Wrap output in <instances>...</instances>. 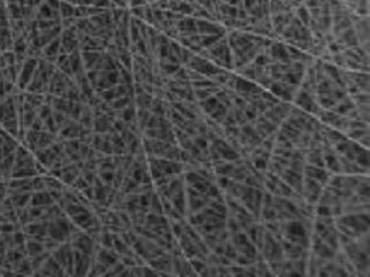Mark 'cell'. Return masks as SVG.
Returning <instances> with one entry per match:
<instances>
[{
    "label": "cell",
    "instance_id": "cell-1",
    "mask_svg": "<svg viewBox=\"0 0 370 277\" xmlns=\"http://www.w3.org/2000/svg\"><path fill=\"white\" fill-rule=\"evenodd\" d=\"M369 212L346 213L336 218V226L340 233H343L352 239L369 232Z\"/></svg>",
    "mask_w": 370,
    "mask_h": 277
},
{
    "label": "cell",
    "instance_id": "cell-2",
    "mask_svg": "<svg viewBox=\"0 0 370 277\" xmlns=\"http://www.w3.org/2000/svg\"><path fill=\"white\" fill-rule=\"evenodd\" d=\"M258 251L261 252L263 258L265 259V261L267 262L283 260V259H285V257H283L280 242L279 240H277L275 238V236H273L272 233H269L268 231H265L262 246Z\"/></svg>",
    "mask_w": 370,
    "mask_h": 277
},
{
    "label": "cell",
    "instance_id": "cell-3",
    "mask_svg": "<svg viewBox=\"0 0 370 277\" xmlns=\"http://www.w3.org/2000/svg\"><path fill=\"white\" fill-rule=\"evenodd\" d=\"M292 106H293V104L290 102L279 101L271 108H268L267 111H265L263 113V115L265 116L266 119L273 122V125L279 127L281 122L285 120L288 116H289V113L291 111Z\"/></svg>",
    "mask_w": 370,
    "mask_h": 277
},
{
    "label": "cell",
    "instance_id": "cell-4",
    "mask_svg": "<svg viewBox=\"0 0 370 277\" xmlns=\"http://www.w3.org/2000/svg\"><path fill=\"white\" fill-rule=\"evenodd\" d=\"M299 88L300 87H298V86L289 85L283 83L281 80H277L273 81L268 90L275 95V97L279 99L280 101L292 103V100H293L294 94L298 91Z\"/></svg>",
    "mask_w": 370,
    "mask_h": 277
},
{
    "label": "cell",
    "instance_id": "cell-5",
    "mask_svg": "<svg viewBox=\"0 0 370 277\" xmlns=\"http://www.w3.org/2000/svg\"><path fill=\"white\" fill-rule=\"evenodd\" d=\"M322 189L323 186L319 182H317V181L307 178V176H304L302 197L304 198L305 202L313 204V205H317L319 197H321V194L322 192Z\"/></svg>",
    "mask_w": 370,
    "mask_h": 277
},
{
    "label": "cell",
    "instance_id": "cell-6",
    "mask_svg": "<svg viewBox=\"0 0 370 277\" xmlns=\"http://www.w3.org/2000/svg\"><path fill=\"white\" fill-rule=\"evenodd\" d=\"M158 273V276H173L172 256L170 252L164 251L161 256L147 263Z\"/></svg>",
    "mask_w": 370,
    "mask_h": 277
},
{
    "label": "cell",
    "instance_id": "cell-7",
    "mask_svg": "<svg viewBox=\"0 0 370 277\" xmlns=\"http://www.w3.org/2000/svg\"><path fill=\"white\" fill-rule=\"evenodd\" d=\"M331 175H332L331 172H329L326 168L308 165V163L305 162L304 169H303V175L317 181V182L321 183L322 186H326L328 184Z\"/></svg>",
    "mask_w": 370,
    "mask_h": 277
},
{
    "label": "cell",
    "instance_id": "cell-8",
    "mask_svg": "<svg viewBox=\"0 0 370 277\" xmlns=\"http://www.w3.org/2000/svg\"><path fill=\"white\" fill-rule=\"evenodd\" d=\"M281 180L283 182H286L288 185H290L296 193L302 195L303 192V178L304 175L301 172L294 171L290 169L289 167L285 168V170L280 175Z\"/></svg>",
    "mask_w": 370,
    "mask_h": 277
},
{
    "label": "cell",
    "instance_id": "cell-9",
    "mask_svg": "<svg viewBox=\"0 0 370 277\" xmlns=\"http://www.w3.org/2000/svg\"><path fill=\"white\" fill-rule=\"evenodd\" d=\"M251 122L253 124L255 131H257L262 139L267 138L268 135H271L278 129V127L276 125H273V122H271L268 119H266L263 114L258 115L253 121Z\"/></svg>",
    "mask_w": 370,
    "mask_h": 277
},
{
    "label": "cell",
    "instance_id": "cell-10",
    "mask_svg": "<svg viewBox=\"0 0 370 277\" xmlns=\"http://www.w3.org/2000/svg\"><path fill=\"white\" fill-rule=\"evenodd\" d=\"M341 165V172L343 175H369V169L359 166L356 161L346 160L343 156L338 155Z\"/></svg>",
    "mask_w": 370,
    "mask_h": 277
},
{
    "label": "cell",
    "instance_id": "cell-11",
    "mask_svg": "<svg viewBox=\"0 0 370 277\" xmlns=\"http://www.w3.org/2000/svg\"><path fill=\"white\" fill-rule=\"evenodd\" d=\"M170 201L172 206L185 218L187 213V195L185 192V189L178 190L177 193L173 195Z\"/></svg>",
    "mask_w": 370,
    "mask_h": 277
},
{
    "label": "cell",
    "instance_id": "cell-12",
    "mask_svg": "<svg viewBox=\"0 0 370 277\" xmlns=\"http://www.w3.org/2000/svg\"><path fill=\"white\" fill-rule=\"evenodd\" d=\"M305 162L308 165L325 168L322 148H308V152L305 155Z\"/></svg>",
    "mask_w": 370,
    "mask_h": 277
},
{
    "label": "cell",
    "instance_id": "cell-13",
    "mask_svg": "<svg viewBox=\"0 0 370 277\" xmlns=\"http://www.w3.org/2000/svg\"><path fill=\"white\" fill-rule=\"evenodd\" d=\"M278 130H279L281 133L285 134L286 137L289 139L292 143H293V145L296 143V141L299 140L301 133H302V131L294 128V127L291 124H289L287 120H283L281 122L280 126L278 127Z\"/></svg>",
    "mask_w": 370,
    "mask_h": 277
},
{
    "label": "cell",
    "instance_id": "cell-14",
    "mask_svg": "<svg viewBox=\"0 0 370 277\" xmlns=\"http://www.w3.org/2000/svg\"><path fill=\"white\" fill-rule=\"evenodd\" d=\"M353 107H355L353 101H352L349 95H346V97L340 100V101L336 104L335 107L331 108V110L335 113H337L338 115L346 116V114H348Z\"/></svg>",
    "mask_w": 370,
    "mask_h": 277
},
{
    "label": "cell",
    "instance_id": "cell-15",
    "mask_svg": "<svg viewBox=\"0 0 370 277\" xmlns=\"http://www.w3.org/2000/svg\"><path fill=\"white\" fill-rule=\"evenodd\" d=\"M198 103H199L201 110L203 111L204 114L209 116L216 108L217 104H218V100L216 99L215 95H211L209 98L203 100V101H200Z\"/></svg>",
    "mask_w": 370,
    "mask_h": 277
},
{
    "label": "cell",
    "instance_id": "cell-16",
    "mask_svg": "<svg viewBox=\"0 0 370 277\" xmlns=\"http://www.w3.org/2000/svg\"><path fill=\"white\" fill-rule=\"evenodd\" d=\"M228 110H229V108L224 105L223 103L218 102L216 108L209 115V117H211L213 120H215L216 122H218V124L222 125L224 118H225L227 115Z\"/></svg>",
    "mask_w": 370,
    "mask_h": 277
},
{
    "label": "cell",
    "instance_id": "cell-17",
    "mask_svg": "<svg viewBox=\"0 0 370 277\" xmlns=\"http://www.w3.org/2000/svg\"><path fill=\"white\" fill-rule=\"evenodd\" d=\"M355 106L364 105V104H370V95L369 92H357L349 95Z\"/></svg>",
    "mask_w": 370,
    "mask_h": 277
},
{
    "label": "cell",
    "instance_id": "cell-18",
    "mask_svg": "<svg viewBox=\"0 0 370 277\" xmlns=\"http://www.w3.org/2000/svg\"><path fill=\"white\" fill-rule=\"evenodd\" d=\"M216 97V99L218 100V102L223 103L224 105L227 106L228 108H230L232 106V103H231V99L229 97V93L227 92V90L225 88H223L221 90H218V91L214 94Z\"/></svg>",
    "mask_w": 370,
    "mask_h": 277
},
{
    "label": "cell",
    "instance_id": "cell-19",
    "mask_svg": "<svg viewBox=\"0 0 370 277\" xmlns=\"http://www.w3.org/2000/svg\"><path fill=\"white\" fill-rule=\"evenodd\" d=\"M180 276H198V274H196L195 271L193 270V265H191L189 259H187L185 257L184 259H182Z\"/></svg>",
    "mask_w": 370,
    "mask_h": 277
},
{
    "label": "cell",
    "instance_id": "cell-20",
    "mask_svg": "<svg viewBox=\"0 0 370 277\" xmlns=\"http://www.w3.org/2000/svg\"><path fill=\"white\" fill-rule=\"evenodd\" d=\"M209 206L211 207L215 212L221 213V215H224V216H227L228 209H227L226 204L224 202H219V201H216V199H211V202L209 203Z\"/></svg>",
    "mask_w": 370,
    "mask_h": 277
},
{
    "label": "cell",
    "instance_id": "cell-21",
    "mask_svg": "<svg viewBox=\"0 0 370 277\" xmlns=\"http://www.w3.org/2000/svg\"><path fill=\"white\" fill-rule=\"evenodd\" d=\"M355 161L358 163L359 166H362L363 168H366V169H369V149H364L363 152H360L359 154L356 155Z\"/></svg>",
    "mask_w": 370,
    "mask_h": 277
},
{
    "label": "cell",
    "instance_id": "cell-22",
    "mask_svg": "<svg viewBox=\"0 0 370 277\" xmlns=\"http://www.w3.org/2000/svg\"><path fill=\"white\" fill-rule=\"evenodd\" d=\"M369 131H370V128H368V129H349L344 134L346 135V138L352 140V141H358L365 133L369 132Z\"/></svg>",
    "mask_w": 370,
    "mask_h": 277
},
{
    "label": "cell",
    "instance_id": "cell-23",
    "mask_svg": "<svg viewBox=\"0 0 370 277\" xmlns=\"http://www.w3.org/2000/svg\"><path fill=\"white\" fill-rule=\"evenodd\" d=\"M170 229L173 236L175 238H179L180 235L182 234V231H184V228H182V219L181 220H170Z\"/></svg>",
    "mask_w": 370,
    "mask_h": 277
},
{
    "label": "cell",
    "instance_id": "cell-24",
    "mask_svg": "<svg viewBox=\"0 0 370 277\" xmlns=\"http://www.w3.org/2000/svg\"><path fill=\"white\" fill-rule=\"evenodd\" d=\"M230 110L232 112V114H234L235 116V119H236V122L238 126H242L248 122V120H246V118L244 116V113L242 110H240V108H237L235 106H231Z\"/></svg>",
    "mask_w": 370,
    "mask_h": 277
},
{
    "label": "cell",
    "instance_id": "cell-25",
    "mask_svg": "<svg viewBox=\"0 0 370 277\" xmlns=\"http://www.w3.org/2000/svg\"><path fill=\"white\" fill-rule=\"evenodd\" d=\"M243 113H244V116H245L246 120L248 121H253L255 118L258 116V113L257 111V108H255L253 104H251V103H248V105H246L243 110Z\"/></svg>",
    "mask_w": 370,
    "mask_h": 277
},
{
    "label": "cell",
    "instance_id": "cell-26",
    "mask_svg": "<svg viewBox=\"0 0 370 277\" xmlns=\"http://www.w3.org/2000/svg\"><path fill=\"white\" fill-rule=\"evenodd\" d=\"M253 163V167L255 169H257L259 171H265L267 169V165L269 160H265L263 157H255L253 160H251Z\"/></svg>",
    "mask_w": 370,
    "mask_h": 277
},
{
    "label": "cell",
    "instance_id": "cell-27",
    "mask_svg": "<svg viewBox=\"0 0 370 277\" xmlns=\"http://www.w3.org/2000/svg\"><path fill=\"white\" fill-rule=\"evenodd\" d=\"M304 165H305V161L304 160H290L289 166H288V167H289L290 169H292V170L298 171V172H301V174H303Z\"/></svg>",
    "mask_w": 370,
    "mask_h": 277
},
{
    "label": "cell",
    "instance_id": "cell-28",
    "mask_svg": "<svg viewBox=\"0 0 370 277\" xmlns=\"http://www.w3.org/2000/svg\"><path fill=\"white\" fill-rule=\"evenodd\" d=\"M360 146H363L364 148L369 149V142H370V134L369 132L365 133L362 138H360L358 141H356Z\"/></svg>",
    "mask_w": 370,
    "mask_h": 277
}]
</instances>
